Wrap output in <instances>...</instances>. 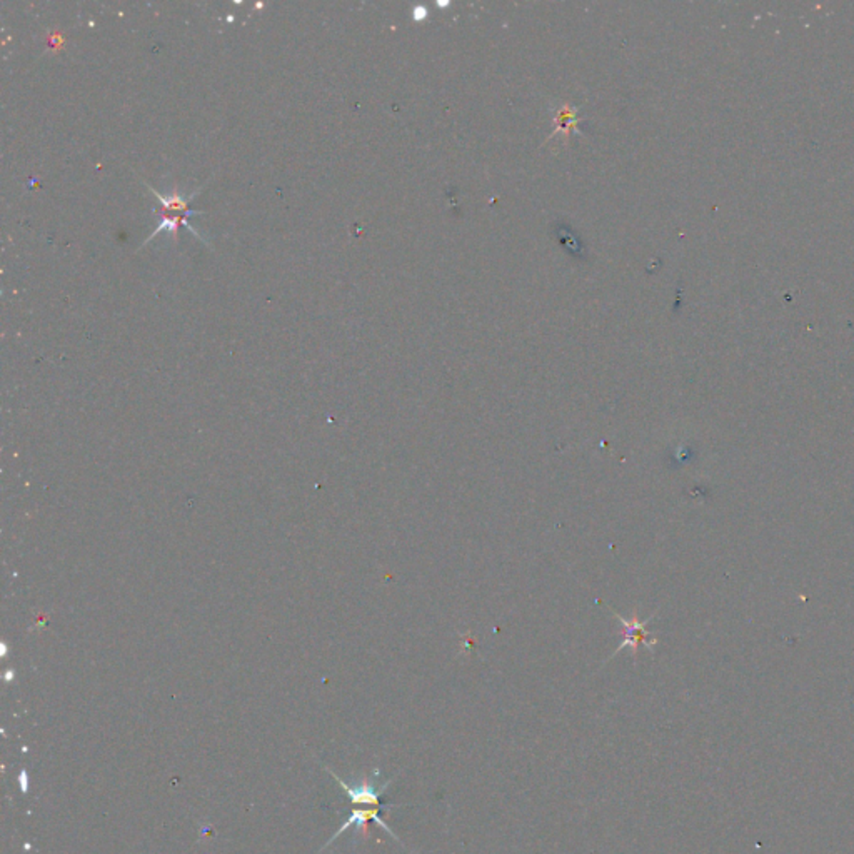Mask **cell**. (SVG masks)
Here are the masks:
<instances>
[{"instance_id": "277c9868", "label": "cell", "mask_w": 854, "mask_h": 854, "mask_svg": "<svg viewBox=\"0 0 854 854\" xmlns=\"http://www.w3.org/2000/svg\"><path fill=\"white\" fill-rule=\"evenodd\" d=\"M191 215H194V214H174V215H169V214H165V212H162V214L159 215L157 229L154 230L152 235H150V237L147 240H145L144 244L150 242V240H152L159 232H162V230H169V232L174 234V239L179 240V225H187V229H191L192 232H194L196 235H201L194 227H192L191 224H189L187 219Z\"/></svg>"}, {"instance_id": "5b68a950", "label": "cell", "mask_w": 854, "mask_h": 854, "mask_svg": "<svg viewBox=\"0 0 854 854\" xmlns=\"http://www.w3.org/2000/svg\"><path fill=\"white\" fill-rule=\"evenodd\" d=\"M147 187L150 189V191L154 192L155 197H157V199H159L160 206L164 207V212H177L179 210V212H182V214H194V215L196 214H202L201 210H194V209H191V207H189V202H191L192 197H196L197 192H194V194H191L189 197H184V196H179V194L162 196V194H160V192L155 191L154 187H150V186H147Z\"/></svg>"}, {"instance_id": "6da1fadb", "label": "cell", "mask_w": 854, "mask_h": 854, "mask_svg": "<svg viewBox=\"0 0 854 854\" xmlns=\"http://www.w3.org/2000/svg\"><path fill=\"white\" fill-rule=\"evenodd\" d=\"M327 771L330 772V776H332L334 780L341 785V787L344 790V792L349 796V799H351L352 804H371V806H376V808H389V809L398 808V804H388V806L381 804L382 792L388 790V787L391 786V782H393L394 780L391 777V780L386 781L384 785H379V776H381L379 769H376L374 775L366 777V780H362L359 785H347V782L342 781L341 777L336 775V772L330 771V769H327Z\"/></svg>"}, {"instance_id": "3957f363", "label": "cell", "mask_w": 854, "mask_h": 854, "mask_svg": "<svg viewBox=\"0 0 854 854\" xmlns=\"http://www.w3.org/2000/svg\"><path fill=\"white\" fill-rule=\"evenodd\" d=\"M381 809H388V808H374V809H354V811H352V814H351V818H349V819L346 821V823H344V824L341 826V828H339L337 831L334 833V836L330 838V841L325 843V846H324L322 849L327 848L330 843H334V839H337L339 836H341V834H342L344 831H347V829H351L352 826H356V829H366L367 821H371V819H372V821H376L377 826H379V828L384 829V831L388 833V834H391V836H393V838L395 839V841H398L399 844H403V841H400V839L398 838V834H395V833L393 831V829H391L389 826L386 824L384 821H382V818H381V816H379V811H381ZM322 849H320V851H322Z\"/></svg>"}, {"instance_id": "7a4b0ae2", "label": "cell", "mask_w": 854, "mask_h": 854, "mask_svg": "<svg viewBox=\"0 0 854 854\" xmlns=\"http://www.w3.org/2000/svg\"><path fill=\"white\" fill-rule=\"evenodd\" d=\"M617 619H619L621 626L624 627V641H621L619 648L614 653V656L626 648V646H631L632 653H638L639 644H644L646 648L653 649L656 644H658V639L654 638V636H651V632L646 631V626H648V621H639L638 616L634 614L632 619H624V617L617 616Z\"/></svg>"}]
</instances>
